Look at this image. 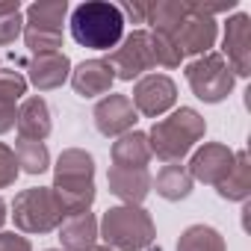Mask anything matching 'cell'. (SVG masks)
Listing matches in <instances>:
<instances>
[{"mask_svg":"<svg viewBox=\"0 0 251 251\" xmlns=\"http://www.w3.org/2000/svg\"><path fill=\"white\" fill-rule=\"evenodd\" d=\"M53 198L62 210V216H77L86 213L95 201V160L92 154L80 148H68L56 160L53 172Z\"/></svg>","mask_w":251,"mask_h":251,"instance_id":"obj_1","label":"cell"},{"mask_svg":"<svg viewBox=\"0 0 251 251\" xmlns=\"http://www.w3.org/2000/svg\"><path fill=\"white\" fill-rule=\"evenodd\" d=\"M204 130H207L204 118L195 109L180 106L169 118L154 121V127L148 133L151 154H157L163 163H180V157L192 151V145L204 136Z\"/></svg>","mask_w":251,"mask_h":251,"instance_id":"obj_2","label":"cell"},{"mask_svg":"<svg viewBox=\"0 0 251 251\" xmlns=\"http://www.w3.org/2000/svg\"><path fill=\"white\" fill-rule=\"evenodd\" d=\"M71 36L77 45L92 50H109L124 36V15L115 3L92 0L71 12Z\"/></svg>","mask_w":251,"mask_h":251,"instance_id":"obj_3","label":"cell"},{"mask_svg":"<svg viewBox=\"0 0 251 251\" xmlns=\"http://www.w3.org/2000/svg\"><path fill=\"white\" fill-rule=\"evenodd\" d=\"M98 236L112 251H145L154 242V222L136 204H121L103 213Z\"/></svg>","mask_w":251,"mask_h":251,"instance_id":"obj_4","label":"cell"},{"mask_svg":"<svg viewBox=\"0 0 251 251\" xmlns=\"http://www.w3.org/2000/svg\"><path fill=\"white\" fill-rule=\"evenodd\" d=\"M12 219H15V227L24 233H48V230L59 227L65 216H62L50 186H33V189H24L15 195Z\"/></svg>","mask_w":251,"mask_h":251,"instance_id":"obj_5","label":"cell"},{"mask_svg":"<svg viewBox=\"0 0 251 251\" xmlns=\"http://www.w3.org/2000/svg\"><path fill=\"white\" fill-rule=\"evenodd\" d=\"M68 3L53 0V3H33L27 9L24 21V42L27 48L39 53H56L62 48V21H65Z\"/></svg>","mask_w":251,"mask_h":251,"instance_id":"obj_6","label":"cell"},{"mask_svg":"<svg viewBox=\"0 0 251 251\" xmlns=\"http://www.w3.org/2000/svg\"><path fill=\"white\" fill-rule=\"evenodd\" d=\"M233 77L236 74L225 62V56H219L213 50L186 65V80H189L195 98H201L207 103H219L222 98H227L233 89Z\"/></svg>","mask_w":251,"mask_h":251,"instance_id":"obj_7","label":"cell"},{"mask_svg":"<svg viewBox=\"0 0 251 251\" xmlns=\"http://www.w3.org/2000/svg\"><path fill=\"white\" fill-rule=\"evenodd\" d=\"M115 71L118 80H133L145 71L154 68V53H151V33L145 30H133L127 39L121 42V48H115L106 59Z\"/></svg>","mask_w":251,"mask_h":251,"instance_id":"obj_8","label":"cell"},{"mask_svg":"<svg viewBox=\"0 0 251 251\" xmlns=\"http://www.w3.org/2000/svg\"><path fill=\"white\" fill-rule=\"evenodd\" d=\"M133 106L139 115H148V118H160L166 109L175 106L177 100V86L172 77L166 74H145L139 77V83L133 86Z\"/></svg>","mask_w":251,"mask_h":251,"instance_id":"obj_9","label":"cell"},{"mask_svg":"<svg viewBox=\"0 0 251 251\" xmlns=\"http://www.w3.org/2000/svg\"><path fill=\"white\" fill-rule=\"evenodd\" d=\"M136 106L130 100V95H103L95 106V127L103 136H124L133 130L136 124Z\"/></svg>","mask_w":251,"mask_h":251,"instance_id":"obj_10","label":"cell"},{"mask_svg":"<svg viewBox=\"0 0 251 251\" xmlns=\"http://www.w3.org/2000/svg\"><path fill=\"white\" fill-rule=\"evenodd\" d=\"M172 42L180 50V56H186V53H210V48L216 42V21L210 15L195 12L192 3H186V18L172 33Z\"/></svg>","mask_w":251,"mask_h":251,"instance_id":"obj_11","label":"cell"},{"mask_svg":"<svg viewBox=\"0 0 251 251\" xmlns=\"http://www.w3.org/2000/svg\"><path fill=\"white\" fill-rule=\"evenodd\" d=\"M230 166H233V151L227 145H222V142H210L201 151H195V157L189 163V175H192V180L219 186L227 177Z\"/></svg>","mask_w":251,"mask_h":251,"instance_id":"obj_12","label":"cell"},{"mask_svg":"<svg viewBox=\"0 0 251 251\" xmlns=\"http://www.w3.org/2000/svg\"><path fill=\"white\" fill-rule=\"evenodd\" d=\"M225 62L230 65L233 74L245 77L251 74V21L248 15H236L227 21L225 30Z\"/></svg>","mask_w":251,"mask_h":251,"instance_id":"obj_13","label":"cell"},{"mask_svg":"<svg viewBox=\"0 0 251 251\" xmlns=\"http://www.w3.org/2000/svg\"><path fill=\"white\" fill-rule=\"evenodd\" d=\"M15 127H18V139H33V142H45L50 133V106L45 98L33 95L24 98L18 106V118H15Z\"/></svg>","mask_w":251,"mask_h":251,"instance_id":"obj_14","label":"cell"},{"mask_svg":"<svg viewBox=\"0 0 251 251\" xmlns=\"http://www.w3.org/2000/svg\"><path fill=\"white\" fill-rule=\"evenodd\" d=\"M27 71H30V83L39 92H50V89H59L71 77V62H68V56L62 50H56V53H39V56L30 59Z\"/></svg>","mask_w":251,"mask_h":251,"instance_id":"obj_15","label":"cell"},{"mask_svg":"<svg viewBox=\"0 0 251 251\" xmlns=\"http://www.w3.org/2000/svg\"><path fill=\"white\" fill-rule=\"evenodd\" d=\"M106 183H109V192L118 195L124 204H142L148 189H151V175L148 169H118V166H109L106 172Z\"/></svg>","mask_w":251,"mask_h":251,"instance_id":"obj_16","label":"cell"},{"mask_svg":"<svg viewBox=\"0 0 251 251\" xmlns=\"http://www.w3.org/2000/svg\"><path fill=\"white\" fill-rule=\"evenodd\" d=\"M115 80V71L106 59H89V62H80L74 71H71V86L80 98H98V95H106L109 86Z\"/></svg>","mask_w":251,"mask_h":251,"instance_id":"obj_17","label":"cell"},{"mask_svg":"<svg viewBox=\"0 0 251 251\" xmlns=\"http://www.w3.org/2000/svg\"><path fill=\"white\" fill-rule=\"evenodd\" d=\"M59 242L65 251H92L98 242V219L95 213H77L62 219L59 225Z\"/></svg>","mask_w":251,"mask_h":251,"instance_id":"obj_18","label":"cell"},{"mask_svg":"<svg viewBox=\"0 0 251 251\" xmlns=\"http://www.w3.org/2000/svg\"><path fill=\"white\" fill-rule=\"evenodd\" d=\"M151 145H148V133L130 130L118 136V142H112V166L118 169H148L151 160Z\"/></svg>","mask_w":251,"mask_h":251,"instance_id":"obj_19","label":"cell"},{"mask_svg":"<svg viewBox=\"0 0 251 251\" xmlns=\"http://www.w3.org/2000/svg\"><path fill=\"white\" fill-rule=\"evenodd\" d=\"M216 189L227 201H245L248 198V192H251V166H248V154L245 151H236L233 154V166H230L227 177Z\"/></svg>","mask_w":251,"mask_h":251,"instance_id":"obj_20","label":"cell"},{"mask_svg":"<svg viewBox=\"0 0 251 251\" xmlns=\"http://www.w3.org/2000/svg\"><path fill=\"white\" fill-rule=\"evenodd\" d=\"M157 186V192L166 198V201H180L192 192V175L186 166L180 163H166L157 175V180H151Z\"/></svg>","mask_w":251,"mask_h":251,"instance_id":"obj_21","label":"cell"},{"mask_svg":"<svg viewBox=\"0 0 251 251\" xmlns=\"http://www.w3.org/2000/svg\"><path fill=\"white\" fill-rule=\"evenodd\" d=\"M183 18H186V3H177V0H172V3H148V12H145V24H151L154 33L169 36V39L180 27Z\"/></svg>","mask_w":251,"mask_h":251,"instance_id":"obj_22","label":"cell"},{"mask_svg":"<svg viewBox=\"0 0 251 251\" xmlns=\"http://www.w3.org/2000/svg\"><path fill=\"white\" fill-rule=\"evenodd\" d=\"M177 251H225V239L210 225H192L180 233Z\"/></svg>","mask_w":251,"mask_h":251,"instance_id":"obj_23","label":"cell"},{"mask_svg":"<svg viewBox=\"0 0 251 251\" xmlns=\"http://www.w3.org/2000/svg\"><path fill=\"white\" fill-rule=\"evenodd\" d=\"M15 160L27 175H42L50 166V154L45 142H33V139H18L15 142Z\"/></svg>","mask_w":251,"mask_h":251,"instance_id":"obj_24","label":"cell"},{"mask_svg":"<svg viewBox=\"0 0 251 251\" xmlns=\"http://www.w3.org/2000/svg\"><path fill=\"white\" fill-rule=\"evenodd\" d=\"M24 30V18H21V3L9 0L0 3V45H12Z\"/></svg>","mask_w":251,"mask_h":251,"instance_id":"obj_25","label":"cell"},{"mask_svg":"<svg viewBox=\"0 0 251 251\" xmlns=\"http://www.w3.org/2000/svg\"><path fill=\"white\" fill-rule=\"evenodd\" d=\"M151 53H154V65H163V68H177L183 59L180 50L175 48V42L160 33H151Z\"/></svg>","mask_w":251,"mask_h":251,"instance_id":"obj_26","label":"cell"},{"mask_svg":"<svg viewBox=\"0 0 251 251\" xmlns=\"http://www.w3.org/2000/svg\"><path fill=\"white\" fill-rule=\"evenodd\" d=\"M24 92H27V77H21L18 71H9V68H0V98L18 103L24 98Z\"/></svg>","mask_w":251,"mask_h":251,"instance_id":"obj_27","label":"cell"},{"mask_svg":"<svg viewBox=\"0 0 251 251\" xmlns=\"http://www.w3.org/2000/svg\"><path fill=\"white\" fill-rule=\"evenodd\" d=\"M18 177V160H15V151L9 145L0 142V189L3 186H12Z\"/></svg>","mask_w":251,"mask_h":251,"instance_id":"obj_28","label":"cell"},{"mask_svg":"<svg viewBox=\"0 0 251 251\" xmlns=\"http://www.w3.org/2000/svg\"><path fill=\"white\" fill-rule=\"evenodd\" d=\"M0 251H33V245L21 233H0Z\"/></svg>","mask_w":251,"mask_h":251,"instance_id":"obj_29","label":"cell"},{"mask_svg":"<svg viewBox=\"0 0 251 251\" xmlns=\"http://www.w3.org/2000/svg\"><path fill=\"white\" fill-rule=\"evenodd\" d=\"M15 118H18V109H15V103L0 98V133L12 130V127H15Z\"/></svg>","mask_w":251,"mask_h":251,"instance_id":"obj_30","label":"cell"},{"mask_svg":"<svg viewBox=\"0 0 251 251\" xmlns=\"http://www.w3.org/2000/svg\"><path fill=\"white\" fill-rule=\"evenodd\" d=\"M3 222H6V201L0 198V225H3Z\"/></svg>","mask_w":251,"mask_h":251,"instance_id":"obj_31","label":"cell"},{"mask_svg":"<svg viewBox=\"0 0 251 251\" xmlns=\"http://www.w3.org/2000/svg\"><path fill=\"white\" fill-rule=\"evenodd\" d=\"M92 251H112V248H106V245H95Z\"/></svg>","mask_w":251,"mask_h":251,"instance_id":"obj_32","label":"cell"},{"mask_svg":"<svg viewBox=\"0 0 251 251\" xmlns=\"http://www.w3.org/2000/svg\"><path fill=\"white\" fill-rule=\"evenodd\" d=\"M48 251H56V248H48Z\"/></svg>","mask_w":251,"mask_h":251,"instance_id":"obj_33","label":"cell"}]
</instances>
